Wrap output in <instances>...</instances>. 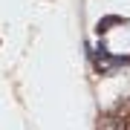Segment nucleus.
<instances>
[{"label":"nucleus","mask_w":130,"mask_h":130,"mask_svg":"<svg viewBox=\"0 0 130 130\" xmlns=\"http://www.w3.org/2000/svg\"><path fill=\"white\" fill-rule=\"evenodd\" d=\"M121 23H124V18H119V14H110V18H104V20H98V23H95V32H98V35H104L110 26H121Z\"/></svg>","instance_id":"f257e3e1"},{"label":"nucleus","mask_w":130,"mask_h":130,"mask_svg":"<svg viewBox=\"0 0 130 130\" xmlns=\"http://www.w3.org/2000/svg\"><path fill=\"white\" fill-rule=\"evenodd\" d=\"M98 130H121V124L116 119H101V124H98Z\"/></svg>","instance_id":"f03ea898"}]
</instances>
